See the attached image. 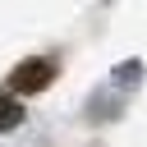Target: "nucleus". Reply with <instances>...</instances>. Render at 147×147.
I'll list each match as a JSON object with an SVG mask.
<instances>
[{"instance_id": "1", "label": "nucleus", "mask_w": 147, "mask_h": 147, "mask_svg": "<svg viewBox=\"0 0 147 147\" xmlns=\"http://www.w3.org/2000/svg\"><path fill=\"white\" fill-rule=\"evenodd\" d=\"M51 83V64H23L14 74V87H46Z\"/></svg>"}, {"instance_id": "2", "label": "nucleus", "mask_w": 147, "mask_h": 147, "mask_svg": "<svg viewBox=\"0 0 147 147\" xmlns=\"http://www.w3.org/2000/svg\"><path fill=\"white\" fill-rule=\"evenodd\" d=\"M9 124H18V106L9 96H0V129H9Z\"/></svg>"}]
</instances>
